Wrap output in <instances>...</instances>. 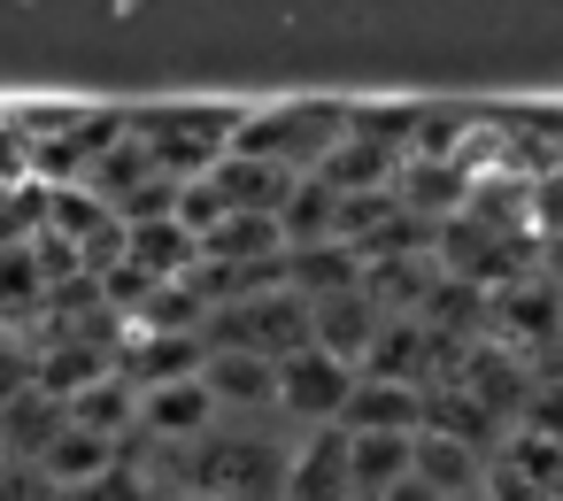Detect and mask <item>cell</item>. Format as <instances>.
<instances>
[{"label":"cell","instance_id":"obj_1","mask_svg":"<svg viewBox=\"0 0 563 501\" xmlns=\"http://www.w3.org/2000/svg\"><path fill=\"white\" fill-rule=\"evenodd\" d=\"M201 339H209V347L263 355V363H286V355L317 347V324H309V301H301L294 286H271V293H255V301H232V309H217Z\"/></svg>","mask_w":563,"mask_h":501},{"label":"cell","instance_id":"obj_2","mask_svg":"<svg viewBox=\"0 0 563 501\" xmlns=\"http://www.w3.org/2000/svg\"><path fill=\"white\" fill-rule=\"evenodd\" d=\"M355 378H363V370H347V363L324 355V347L286 355V363H278V424H286V432H324V424H340L347 401H355Z\"/></svg>","mask_w":563,"mask_h":501},{"label":"cell","instance_id":"obj_3","mask_svg":"<svg viewBox=\"0 0 563 501\" xmlns=\"http://www.w3.org/2000/svg\"><path fill=\"white\" fill-rule=\"evenodd\" d=\"M124 463H132V447H117V439H101V432H86V424H70V416H63V424L32 447V463H24V470L40 478V493H47V501H78V493H93L101 478H117Z\"/></svg>","mask_w":563,"mask_h":501},{"label":"cell","instance_id":"obj_4","mask_svg":"<svg viewBox=\"0 0 563 501\" xmlns=\"http://www.w3.org/2000/svg\"><path fill=\"white\" fill-rule=\"evenodd\" d=\"M201 386L224 409V424H278V363L240 355V347H209Z\"/></svg>","mask_w":563,"mask_h":501},{"label":"cell","instance_id":"obj_5","mask_svg":"<svg viewBox=\"0 0 563 501\" xmlns=\"http://www.w3.org/2000/svg\"><path fill=\"white\" fill-rule=\"evenodd\" d=\"M217 424H224V409L209 401V386H201V378H178V386L140 393V439H147L155 455H178V447L209 439Z\"/></svg>","mask_w":563,"mask_h":501},{"label":"cell","instance_id":"obj_6","mask_svg":"<svg viewBox=\"0 0 563 501\" xmlns=\"http://www.w3.org/2000/svg\"><path fill=\"white\" fill-rule=\"evenodd\" d=\"M409 478L432 486L440 501H463V493H486L494 463L478 455V439H463V432H448V424H424V432H417V463H409Z\"/></svg>","mask_w":563,"mask_h":501},{"label":"cell","instance_id":"obj_7","mask_svg":"<svg viewBox=\"0 0 563 501\" xmlns=\"http://www.w3.org/2000/svg\"><path fill=\"white\" fill-rule=\"evenodd\" d=\"M286 501H355V470H347V432H294V463H286Z\"/></svg>","mask_w":563,"mask_h":501},{"label":"cell","instance_id":"obj_8","mask_svg":"<svg viewBox=\"0 0 563 501\" xmlns=\"http://www.w3.org/2000/svg\"><path fill=\"white\" fill-rule=\"evenodd\" d=\"M432 401L424 386H394V378H355V401L340 416V432H424Z\"/></svg>","mask_w":563,"mask_h":501},{"label":"cell","instance_id":"obj_9","mask_svg":"<svg viewBox=\"0 0 563 501\" xmlns=\"http://www.w3.org/2000/svg\"><path fill=\"white\" fill-rule=\"evenodd\" d=\"M417 463V432H347V470H355V501H378L409 478Z\"/></svg>","mask_w":563,"mask_h":501},{"label":"cell","instance_id":"obj_10","mask_svg":"<svg viewBox=\"0 0 563 501\" xmlns=\"http://www.w3.org/2000/svg\"><path fill=\"white\" fill-rule=\"evenodd\" d=\"M63 416L70 424H86V432H101V439H117V447H132L140 439V393L109 370V378H93L86 393H70L63 401Z\"/></svg>","mask_w":563,"mask_h":501},{"label":"cell","instance_id":"obj_11","mask_svg":"<svg viewBox=\"0 0 563 501\" xmlns=\"http://www.w3.org/2000/svg\"><path fill=\"white\" fill-rule=\"evenodd\" d=\"M378 501H440V493H432V486H417V478H401V486H394V493H378Z\"/></svg>","mask_w":563,"mask_h":501},{"label":"cell","instance_id":"obj_12","mask_svg":"<svg viewBox=\"0 0 563 501\" xmlns=\"http://www.w3.org/2000/svg\"><path fill=\"white\" fill-rule=\"evenodd\" d=\"M163 501H224V493H194V486H170Z\"/></svg>","mask_w":563,"mask_h":501},{"label":"cell","instance_id":"obj_13","mask_svg":"<svg viewBox=\"0 0 563 501\" xmlns=\"http://www.w3.org/2000/svg\"><path fill=\"white\" fill-rule=\"evenodd\" d=\"M9 347H16V339H9V332H0V363H9Z\"/></svg>","mask_w":563,"mask_h":501},{"label":"cell","instance_id":"obj_14","mask_svg":"<svg viewBox=\"0 0 563 501\" xmlns=\"http://www.w3.org/2000/svg\"><path fill=\"white\" fill-rule=\"evenodd\" d=\"M463 501H494V486H486V493H463Z\"/></svg>","mask_w":563,"mask_h":501}]
</instances>
